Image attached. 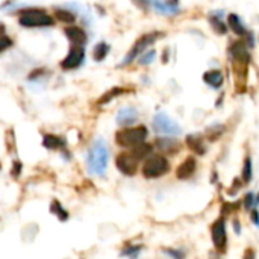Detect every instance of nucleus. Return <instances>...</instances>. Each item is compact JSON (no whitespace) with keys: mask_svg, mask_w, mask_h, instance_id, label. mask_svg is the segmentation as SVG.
Returning a JSON list of instances; mask_svg holds the SVG:
<instances>
[{"mask_svg":"<svg viewBox=\"0 0 259 259\" xmlns=\"http://www.w3.org/2000/svg\"><path fill=\"white\" fill-rule=\"evenodd\" d=\"M110 162V148L105 140L97 138L86 153V168L91 174L105 176Z\"/></svg>","mask_w":259,"mask_h":259,"instance_id":"obj_1","label":"nucleus"},{"mask_svg":"<svg viewBox=\"0 0 259 259\" xmlns=\"http://www.w3.org/2000/svg\"><path fill=\"white\" fill-rule=\"evenodd\" d=\"M55 17H52L42 8H26L18 11V24L28 29L52 28L55 24Z\"/></svg>","mask_w":259,"mask_h":259,"instance_id":"obj_2","label":"nucleus"},{"mask_svg":"<svg viewBox=\"0 0 259 259\" xmlns=\"http://www.w3.org/2000/svg\"><path fill=\"white\" fill-rule=\"evenodd\" d=\"M148 136V130L146 126H129L123 128L116 134V142L123 148H134L142 142H146Z\"/></svg>","mask_w":259,"mask_h":259,"instance_id":"obj_3","label":"nucleus"},{"mask_svg":"<svg viewBox=\"0 0 259 259\" xmlns=\"http://www.w3.org/2000/svg\"><path fill=\"white\" fill-rule=\"evenodd\" d=\"M161 36H164V34H162V32H158V30L141 35V36L134 42V46L130 47V50L126 54V56L123 58V61L120 62V67H126V66L132 64L135 60H138V58L144 54V52H146L147 48H150L154 42H156Z\"/></svg>","mask_w":259,"mask_h":259,"instance_id":"obj_4","label":"nucleus"},{"mask_svg":"<svg viewBox=\"0 0 259 259\" xmlns=\"http://www.w3.org/2000/svg\"><path fill=\"white\" fill-rule=\"evenodd\" d=\"M170 162L164 154H150L142 162V176L146 179H160L170 172Z\"/></svg>","mask_w":259,"mask_h":259,"instance_id":"obj_5","label":"nucleus"},{"mask_svg":"<svg viewBox=\"0 0 259 259\" xmlns=\"http://www.w3.org/2000/svg\"><path fill=\"white\" fill-rule=\"evenodd\" d=\"M152 128L160 136H179L182 134V128L180 124L172 118L167 112H158L153 117L152 122Z\"/></svg>","mask_w":259,"mask_h":259,"instance_id":"obj_6","label":"nucleus"},{"mask_svg":"<svg viewBox=\"0 0 259 259\" xmlns=\"http://www.w3.org/2000/svg\"><path fill=\"white\" fill-rule=\"evenodd\" d=\"M85 61V46H70L67 56L61 61V68L64 72L78 70Z\"/></svg>","mask_w":259,"mask_h":259,"instance_id":"obj_7","label":"nucleus"},{"mask_svg":"<svg viewBox=\"0 0 259 259\" xmlns=\"http://www.w3.org/2000/svg\"><path fill=\"white\" fill-rule=\"evenodd\" d=\"M138 164H140V160L135 156L132 152H123L120 153L118 156L116 158V167L117 170L124 174V176H135L136 172H138Z\"/></svg>","mask_w":259,"mask_h":259,"instance_id":"obj_8","label":"nucleus"},{"mask_svg":"<svg viewBox=\"0 0 259 259\" xmlns=\"http://www.w3.org/2000/svg\"><path fill=\"white\" fill-rule=\"evenodd\" d=\"M211 238L214 242V247L218 252H224L228 246V229H226V220L224 217H220L216 220L211 226Z\"/></svg>","mask_w":259,"mask_h":259,"instance_id":"obj_9","label":"nucleus"},{"mask_svg":"<svg viewBox=\"0 0 259 259\" xmlns=\"http://www.w3.org/2000/svg\"><path fill=\"white\" fill-rule=\"evenodd\" d=\"M140 118V114L138 111L134 108V106H123L118 112H117V124L122 126V128H129V126H134Z\"/></svg>","mask_w":259,"mask_h":259,"instance_id":"obj_10","label":"nucleus"},{"mask_svg":"<svg viewBox=\"0 0 259 259\" xmlns=\"http://www.w3.org/2000/svg\"><path fill=\"white\" fill-rule=\"evenodd\" d=\"M64 34L72 46H85L88 41V36H86V32L84 30V28L76 26V24H68L64 29Z\"/></svg>","mask_w":259,"mask_h":259,"instance_id":"obj_11","label":"nucleus"},{"mask_svg":"<svg viewBox=\"0 0 259 259\" xmlns=\"http://www.w3.org/2000/svg\"><path fill=\"white\" fill-rule=\"evenodd\" d=\"M196 170H197V161H196V158L190 156V158L184 160L179 164V167L176 168V178L180 180H186L194 176Z\"/></svg>","mask_w":259,"mask_h":259,"instance_id":"obj_12","label":"nucleus"},{"mask_svg":"<svg viewBox=\"0 0 259 259\" xmlns=\"http://www.w3.org/2000/svg\"><path fill=\"white\" fill-rule=\"evenodd\" d=\"M156 148L166 154H174L180 150V142L174 136H160L156 140Z\"/></svg>","mask_w":259,"mask_h":259,"instance_id":"obj_13","label":"nucleus"},{"mask_svg":"<svg viewBox=\"0 0 259 259\" xmlns=\"http://www.w3.org/2000/svg\"><path fill=\"white\" fill-rule=\"evenodd\" d=\"M150 8H153L161 16H174L179 12V5L167 2V0H148Z\"/></svg>","mask_w":259,"mask_h":259,"instance_id":"obj_14","label":"nucleus"},{"mask_svg":"<svg viewBox=\"0 0 259 259\" xmlns=\"http://www.w3.org/2000/svg\"><path fill=\"white\" fill-rule=\"evenodd\" d=\"M223 11H212V12H210V16H208V20H210V24H211V28L214 29V32L216 34H218V35H224L226 32H228V23H224V20H223Z\"/></svg>","mask_w":259,"mask_h":259,"instance_id":"obj_15","label":"nucleus"},{"mask_svg":"<svg viewBox=\"0 0 259 259\" xmlns=\"http://www.w3.org/2000/svg\"><path fill=\"white\" fill-rule=\"evenodd\" d=\"M203 82L214 90H220L224 84V76L222 70H208L203 74Z\"/></svg>","mask_w":259,"mask_h":259,"instance_id":"obj_16","label":"nucleus"},{"mask_svg":"<svg viewBox=\"0 0 259 259\" xmlns=\"http://www.w3.org/2000/svg\"><path fill=\"white\" fill-rule=\"evenodd\" d=\"M228 26H229V29L236 35V36H240V38H244L246 35H247V28H246V24H244V22L241 20V17L240 16H236V14H229L228 16Z\"/></svg>","mask_w":259,"mask_h":259,"instance_id":"obj_17","label":"nucleus"},{"mask_svg":"<svg viewBox=\"0 0 259 259\" xmlns=\"http://www.w3.org/2000/svg\"><path fill=\"white\" fill-rule=\"evenodd\" d=\"M186 146L197 154H204L206 153V142H204V138L198 134H190L186 135V140H185Z\"/></svg>","mask_w":259,"mask_h":259,"instance_id":"obj_18","label":"nucleus"},{"mask_svg":"<svg viewBox=\"0 0 259 259\" xmlns=\"http://www.w3.org/2000/svg\"><path fill=\"white\" fill-rule=\"evenodd\" d=\"M42 146L48 150H64L66 148V141L58 135L47 134V135H44Z\"/></svg>","mask_w":259,"mask_h":259,"instance_id":"obj_19","label":"nucleus"},{"mask_svg":"<svg viewBox=\"0 0 259 259\" xmlns=\"http://www.w3.org/2000/svg\"><path fill=\"white\" fill-rule=\"evenodd\" d=\"M110 44L105 42V41H100L94 46L92 48V60L97 61V62H102V61H105V58L108 56L110 54Z\"/></svg>","mask_w":259,"mask_h":259,"instance_id":"obj_20","label":"nucleus"},{"mask_svg":"<svg viewBox=\"0 0 259 259\" xmlns=\"http://www.w3.org/2000/svg\"><path fill=\"white\" fill-rule=\"evenodd\" d=\"M55 20L64 23V24H74L76 22V14L72 10H64V8H56L55 10Z\"/></svg>","mask_w":259,"mask_h":259,"instance_id":"obj_21","label":"nucleus"},{"mask_svg":"<svg viewBox=\"0 0 259 259\" xmlns=\"http://www.w3.org/2000/svg\"><path fill=\"white\" fill-rule=\"evenodd\" d=\"M152 150H153V146H150V144H147V142H142V144H140V146L130 148V152L135 154V156H136L140 161H144L146 158H148L150 154H152Z\"/></svg>","mask_w":259,"mask_h":259,"instance_id":"obj_22","label":"nucleus"},{"mask_svg":"<svg viewBox=\"0 0 259 259\" xmlns=\"http://www.w3.org/2000/svg\"><path fill=\"white\" fill-rule=\"evenodd\" d=\"M126 92V90L124 88H120V86H114V88H111L108 92H105L103 94L100 98H98V105H106V103H110L111 100H114L116 97H120L122 94H124Z\"/></svg>","mask_w":259,"mask_h":259,"instance_id":"obj_23","label":"nucleus"},{"mask_svg":"<svg viewBox=\"0 0 259 259\" xmlns=\"http://www.w3.org/2000/svg\"><path fill=\"white\" fill-rule=\"evenodd\" d=\"M253 179V164H252V158L246 156L244 160V166H242V173H241V180L242 184H250Z\"/></svg>","mask_w":259,"mask_h":259,"instance_id":"obj_24","label":"nucleus"},{"mask_svg":"<svg viewBox=\"0 0 259 259\" xmlns=\"http://www.w3.org/2000/svg\"><path fill=\"white\" fill-rule=\"evenodd\" d=\"M12 38L6 35L5 32V26L0 23V54H4V52H6L8 48L12 47Z\"/></svg>","mask_w":259,"mask_h":259,"instance_id":"obj_25","label":"nucleus"},{"mask_svg":"<svg viewBox=\"0 0 259 259\" xmlns=\"http://www.w3.org/2000/svg\"><path fill=\"white\" fill-rule=\"evenodd\" d=\"M224 134V126L223 124H214L206 129V138L210 141H217L222 135Z\"/></svg>","mask_w":259,"mask_h":259,"instance_id":"obj_26","label":"nucleus"},{"mask_svg":"<svg viewBox=\"0 0 259 259\" xmlns=\"http://www.w3.org/2000/svg\"><path fill=\"white\" fill-rule=\"evenodd\" d=\"M154 58H156V50L154 48H150V50H146L144 54L138 58V64L140 66H150Z\"/></svg>","mask_w":259,"mask_h":259,"instance_id":"obj_27","label":"nucleus"},{"mask_svg":"<svg viewBox=\"0 0 259 259\" xmlns=\"http://www.w3.org/2000/svg\"><path fill=\"white\" fill-rule=\"evenodd\" d=\"M162 252H164L168 258H172V259H185V258H186V252L182 250V248L166 247V248H162Z\"/></svg>","mask_w":259,"mask_h":259,"instance_id":"obj_28","label":"nucleus"},{"mask_svg":"<svg viewBox=\"0 0 259 259\" xmlns=\"http://www.w3.org/2000/svg\"><path fill=\"white\" fill-rule=\"evenodd\" d=\"M242 206L247 211H252L256 206V196L253 192H247L242 198Z\"/></svg>","mask_w":259,"mask_h":259,"instance_id":"obj_29","label":"nucleus"},{"mask_svg":"<svg viewBox=\"0 0 259 259\" xmlns=\"http://www.w3.org/2000/svg\"><path fill=\"white\" fill-rule=\"evenodd\" d=\"M141 250H142L141 246H129V247H124V250L122 252V256H128L130 259H135Z\"/></svg>","mask_w":259,"mask_h":259,"instance_id":"obj_30","label":"nucleus"},{"mask_svg":"<svg viewBox=\"0 0 259 259\" xmlns=\"http://www.w3.org/2000/svg\"><path fill=\"white\" fill-rule=\"evenodd\" d=\"M52 212L56 214V216L60 217V220H62V222L68 218L67 211H64V210H62V206H61L58 202H54V204H52Z\"/></svg>","mask_w":259,"mask_h":259,"instance_id":"obj_31","label":"nucleus"},{"mask_svg":"<svg viewBox=\"0 0 259 259\" xmlns=\"http://www.w3.org/2000/svg\"><path fill=\"white\" fill-rule=\"evenodd\" d=\"M134 4L140 10H142V11H148L150 10V2H148V0H134Z\"/></svg>","mask_w":259,"mask_h":259,"instance_id":"obj_32","label":"nucleus"},{"mask_svg":"<svg viewBox=\"0 0 259 259\" xmlns=\"http://www.w3.org/2000/svg\"><path fill=\"white\" fill-rule=\"evenodd\" d=\"M250 218H252L253 224H254L256 228H259V211H258V210H252Z\"/></svg>","mask_w":259,"mask_h":259,"instance_id":"obj_33","label":"nucleus"},{"mask_svg":"<svg viewBox=\"0 0 259 259\" xmlns=\"http://www.w3.org/2000/svg\"><path fill=\"white\" fill-rule=\"evenodd\" d=\"M244 259H256V253L253 248H247L244 252Z\"/></svg>","mask_w":259,"mask_h":259,"instance_id":"obj_34","label":"nucleus"},{"mask_svg":"<svg viewBox=\"0 0 259 259\" xmlns=\"http://www.w3.org/2000/svg\"><path fill=\"white\" fill-rule=\"evenodd\" d=\"M234 230H235L238 235L241 234V226H240V222H238V220H235V222H234Z\"/></svg>","mask_w":259,"mask_h":259,"instance_id":"obj_35","label":"nucleus"},{"mask_svg":"<svg viewBox=\"0 0 259 259\" xmlns=\"http://www.w3.org/2000/svg\"><path fill=\"white\" fill-rule=\"evenodd\" d=\"M167 2H172V4H176V5H179V0H167Z\"/></svg>","mask_w":259,"mask_h":259,"instance_id":"obj_36","label":"nucleus"}]
</instances>
